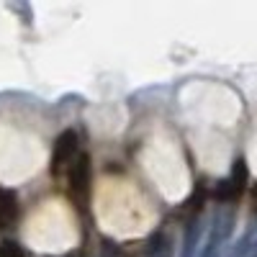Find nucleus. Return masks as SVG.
<instances>
[{"mask_svg": "<svg viewBox=\"0 0 257 257\" xmlns=\"http://www.w3.org/2000/svg\"><path fill=\"white\" fill-rule=\"evenodd\" d=\"M95 216L103 231L121 239L142 237L155 224V211L134 183L105 178L95 188Z\"/></svg>", "mask_w": 257, "mask_h": 257, "instance_id": "f257e3e1", "label": "nucleus"}, {"mask_svg": "<svg viewBox=\"0 0 257 257\" xmlns=\"http://www.w3.org/2000/svg\"><path fill=\"white\" fill-rule=\"evenodd\" d=\"M24 239L36 252H67L77 244V224L67 203H41L24 226Z\"/></svg>", "mask_w": 257, "mask_h": 257, "instance_id": "f03ea898", "label": "nucleus"}, {"mask_svg": "<svg viewBox=\"0 0 257 257\" xmlns=\"http://www.w3.org/2000/svg\"><path fill=\"white\" fill-rule=\"evenodd\" d=\"M44 160L47 152L34 134L0 123V183L16 185L34 178Z\"/></svg>", "mask_w": 257, "mask_h": 257, "instance_id": "7ed1b4c3", "label": "nucleus"}, {"mask_svg": "<svg viewBox=\"0 0 257 257\" xmlns=\"http://www.w3.org/2000/svg\"><path fill=\"white\" fill-rule=\"evenodd\" d=\"M142 162L147 175L152 178V183L160 188V193L167 201H180L188 193L190 178H188L183 155L167 137H155L149 142L142 152Z\"/></svg>", "mask_w": 257, "mask_h": 257, "instance_id": "20e7f679", "label": "nucleus"}, {"mask_svg": "<svg viewBox=\"0 0 257 257\" xmlns=\"http://www.w3.org/2000/svg\"><path fill=\"white\" fill-rule=\"evenodd\" d=\"M183 108L206 123L229 126L239 116V100L224 85L213 82H193L183 90Z\"/></svg>", "mask_w": 257, "mask_h": 257, "instance_id": "39448f33", "label": "nucleus"}, {"mask_svg": "<svg viewBox=\"0 0 257 257\" xmlns=\"http://www.w3.org/2000/svg\"><path fill=\"white\" fill-rule=\"evenodd\" d=\"M196 149H198V155H201V160H203L206 167L221 170V167L226 165L229 149H226L224 139L213 137V134H198V137H196Z\"/></svg>", "mask_w": 257, "mask_h": 257, "instance_id": "423d86ee", "label": "nucleus"}, {"mask_svg": "<svg viewBox=\"0 0 257 257\" xmlns=\"http://www.w3.org/2000/svg\"><path fill=\"white\" fill-rule=\"evenodd\" d=\"M249 160H252V167H254V173H257V139L252 142V149H249Z\"/></svg>", "mask_w": 257, "mask_h": 257, "instance_id": "0eeeda50", "label": "nucleus"}]
</instances>
